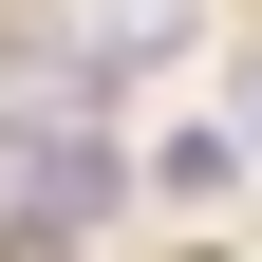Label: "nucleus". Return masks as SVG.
I'll return each mask as SVG.
<instances>
[{
	"label": "nucleus",
	"mask_w": 262,
	"mask_h": 262,
	"mask_svg": "<svg viewBox=\"0 0 262 262\" xmlns=\"http://www.w3.org/2000/svg\"><path fill=\"white\" fill-rule=\"evenodd\" d=\"M187 38H206V0H94V19H75V56H94V94H113V75H169Z\"/></svg>",
	"instance_id": "nucleus-1"
},
{
	"label": "nucleus",
	"mask_w": 262,
	"mask_h": 262,
	"mask_svg": "<svg viewBox=\"0 0 262 262\" xmlns=\"http://www.w3.org/2000/svg\"><path fill=\"white\" fill-rule=\"evenodd\" d=\"M244 150H262V75H244Z\"/></svg>",
	"instance_id": "nucleus-2"
}]
</instances>
